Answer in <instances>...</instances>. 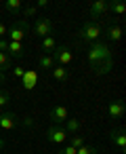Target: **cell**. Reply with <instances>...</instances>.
<instances>
[{
  "mask_svg": "<svg viewBox=\"0 0 126 154\" xmlns=\"http://www.w3.org/2000/svg\"><path fill=\"white\" fill-rule=\"evenodd\" d=\"M0 15H2V11H0Z\"/></svg>",
  "mask_w": 126,
  "mask_h": 154,
  "instance_id": "836d02e7",
  "label": "cell"
},
{
  "mask_svg": "<svg viewBox=\"0 0 126 154\" xmlns=\"http://www.w3.org/2000/svg\"><path fill=\"white\" fill-rule=\"evenodd\" d=\"M7 55L11 57V61H13V59H23V57H25V47H23L21 42H9Z\"/></svg>",
  "mask_w": 126,
  "mask_h": 154,
  "instance_id": "4fadbf2b",
  "label": "cell"
},
{
  "mask_svg": "<svg viewBox=\"0 0 126 154\" xmlns=\"http://www.w3.org/2000/svg\"><path fill=\"white\" fill-rule=\"evenodd\" d=\"M124 112H126V103H124V99H111L109 101V106H107V114H109V118L111 120H120L122 116H124Z\"/></svg>",
  "mask_w": 126,
  "mask_h": 154,
  "instance_id": "ba28073f",
  "label": "cell"
},
{
  "mask_svg": "<svg viewBox=\"0 0 126 154\" xmlns=\"http://www.w3.org/2000/svg\"><path fill=\"white\" fill-rule=\"evenodd\" d=\"M0 129H4V131H15L19 129V118L15 112L11 110H4L2 114H0Z\"/></svg>",
  "mask_w": 126,
  "mask_h": 154,
  "instance_id": "52a82bcc",
  "label": "cell"
},
{
  "mask_svg": "<svg viewBox=\"0 0 126 154\" xmlns=\"http://www.w3.org/2000/svg\"><path fill=\"white\" fill-rule=\"evenodd\" d=\"M101 36H103V28L99 26V21H86V23H82L80 26V30H78V38L82 40V42H86V45H92V42H97V40H101Z\"/></svg>",
  "mask_w": 126,
  "mask_h": 154,
  "instance_id": "7a4b0ae2",
  "label": "cell"
},
{
  "mask_svg": "<svg viewBox=\"0 0 126 154\" xmlns=\"http://www.w3.org/2000/svg\"><path fill=\"white\" fill-rule=\"evenodd\" d=\"M53 59H55V66H69L74 61V51L69 45H57L55 51H53Z\"/></svg>",
  "mask_w": 126,
  "mask_h": 154,
  "instance_id": "277c9868",
  "label": "cell"
},
{
  "mask_svg": "<svg viewBox=\"0 0 126 154\" xmlns=\"http://www.w3.org/2000/svg\"><path fill=\"white\" fill-rule=\"evenodd\" d=\"M38 66H40L44 72L53 70V68H55V59H53V55H44V53H42V55L38 57Z\"/></svg>",
  "mask_w": 126,
  "mask_h": 154,
  "instance_id": "ac0fdd59",
  "label": "cell"
},
{
  "mask_svg": "<svg viewBox=\"0 0 126 154\" xmlns=\"http://www.w3.org/2000/svg\"><path fill=\"white\" fill-rule=\"evenodd\" d=\"M122 34H124V30H122V26H120V23H111V26L107 28V32H105L107 40H109V42H113V45L122 40Z\"/></svg>",
  "mask_w": 126,
  "mask_h": 154,
  "instance_id": "5bb4252c",
  "label": "cell"
},
{
  "mask_svg": "<svg viewBox=\"0 0 126 154\" xmlns=\"http://www.w3.org/2000/svg\"><path fill=\"white\" fill-rule=\"evenodd\" d=\"M67 143L78 150L80 146H84V137H82V135H69V137H67Z\"/></svg>",
  "mask_w": 126,
  "mask_h": 154,
  "instance_id": "603a6c76",
  "label": "cell"
},
{
  "mask_svg": "<svg viewBox=\"0 0 126 154\" xmlns=\"http://www.w3.org/2000/svg\"><path fill=\"white\" fill-rule=\"evenodd\" d=\"M51 72H53V78L59 80V82H65V80L69 78V72H67V68H63V66H55Z\"/></svg>",
  "mask_w": 126,
  "mask_h": 154,
  "instance_id": "d6986e66",
  "label": "cell"
},
{
  "mask_svg": "<svg viewBox=\"0 0 126 154\" xmlns=\"http://www.w3.org/2000/svg\"><path fill=\"white\" fill-rule=\"evenodd\" d=\"M59 42H57V38L55 36H46V38H42V42H40V49L44 51V55H53V51H55V47H57Z\"/></svg>",
  "mask_w": 126,
  "mask_h": 154,
  "instance_id": "2e32d148",
  "label": "cell"
},
{
  "mask_svg": "<svg viewBox=\"0 0 126 154\" xmlns=\"http://www.w3.org/2000/svg\"><path fill=\"white\" fill-rule=\"evenodd\" d=\"M109 139H111V143H113V146H118V150H120V152H124V150H126V131H124L122 127L111 129V131H109Z\"/></svg>",
  "mask_w": 126,
  "mask_h": 154,
  "instance_id": "8fae6325",
  "label": "cell"
},
{
  "mask_svg": "<svg viewBox=\"0 0 126 154\" xmlns=\"http://www.w3.org/2000/svg\"><path fill=\"white\" fill-rule=\"evenodd\" d=\"M28 28H30V21H25V19L13 21V26H9V32H7L9 42H21L23 45L28 38Z\"/></svg>",
  "mask_w": 126,
  "mask_h": 154,
  "instance_id": "3957f363",
  "label": "cell"
},
{
  "mask_svg": "<svg viewBox=\"0 0 126 154\" xmlns=\"http://www.w3.org/2000/svg\"><path fill=\"white\" fill-rule=\"evenodd\" d=\"M107 11H109L107 0H95V2L90 5V21H99Z\"/></svg>",
  "mask_w": 126,
  "mask_h": 154,
  "instance_id": "9c48e42d",
  "label": "cell"
},
{
  "mask_svg": "<svg viewBox=\"0 0 126 154\" xmlns=\"http://www.w3.org/2000/svg\"><path fill=\"white\" fill-rule=\"evenodd\" d=\"M76 154H99V150H97L95 146H86V143H84V146H80V148L76 150Z\"/></svg>",
  "mask_w": 126,
  "mask_h": 154,
  "instance_id": "d4e9b609",
  "label": "cell"
},
{
  "mask_svg": "<svg viewBox=\"0 0 126 154\" xmlns=\"http://www.w3.org/2000/svg\"><path fill=\"white\" fill-rule=\"evenodd\" d=\"M11 106V95L7 93V91H2V89H0V108H2V110H7Z\"/></svg>",
  "mask_w": 126,
  "mask_h": 154,
  "instance_id": "cb8c5ba5",
  "label": "cell"
},
{
  "mask_svg": "<svg viewBox=\"0 0 126 154\" xmlns=\"http://www.w3.org/2000/svg\"><path fill=\"white\" fill-rule=\"evenodd\" d=\"M32 32L38 36V38H46V36H53L55 28H53V21L48 17H40L36 19V23L32 26Z\"/></svg>",
  "mask_w": 126,
  "mask_h": 154,
  "instance_id": "5b68a950",
  "label": "cell"
},
{
  "mask_svg": "<svg viewBox=\"0 0 126 154\" xmlns=\"http://www.w3.org/2000/svg\"><path fill=\"white\" fill-rule=\"evenodd\" d=\"M7 32H9V26H4L2 21H0V38H4V36H7Z\"/></svg>",
  "mask_w": 126,
  "mask_h": 154,
  "instance_id": "83f0119b",
  "label": "cell"
},
{
  "mask_svg": "<svg viewBox=\"0 0 126 154\" xmlns=\"http://www.w3.org/2000/svg\"><path fill=\"white\" fill-rule=\"evenodd\" d=\"M21 13H23V19H25V21H30L32 17H36V15H38V9H36V5H23Z\"/></svg>",
  "mask_w": 126,
  "mask_h": 154,
  "instance_id": "44dd1931",
  "label": "cell"
},
{
  "mask_svg": "<svg viewBox=\"0 0 126 154\" xmlns=\"http://www.w3.org/2000/svg\"><path fill=\"white\" fill-rule=\"evenodd\" d=\"M23 127H25V129H28V127H34V118H30V116L23 118Z\"/></svg>",
  "mask_w": 126,
  "mask_h": 154,
  "instance_id": "4dcf8cb0",
  "label": "cell"
},
{
  "mask_svg": "<svg viewBox=\"0 0 126 154\" xmlns=\"http://www.w3.org/2000/svg\"><path fill=\"white\" fill-rule=\"evenodd\" d=\"M7 47H9V40L0 38V51H2V53H7Z\"/></svg>",
  "mask_w": 126,
  "mask_h": 154,
  "instance_id": "f1b7e54d",
  "label": "cell"
},
{
  "mask_svg": "<svg viewBox=\"0 0 126 154\" xmlns=\"http://www.w3.org/2000/svg\"><path fill=\"white\" fill-rule=\"evenodd\" d=\"M57 154H76V148L67 143V146H63V148H61V150H59Z\"/></svg>",
  "mask_w": 126,
  "mask_h": 154,
  "instance_id": "4316f807",
  "label": "cell"
},
{
  "mask_svg": "<svg viewBox=\"0 0 126 154\" xmlns=\"http://www.w3.org/2000/svg\"><path fill=\"white\" fill-rule=\"evenodd\" d=\"M48 7V0H38L36 2V9H46Z\"/></svg>",
  "mask_w": 126,
  "mask_h": 154,
  "instance_id": "f546056e",
  "label": "cell"
},
{
  "mask_svg": "<svg viewBox=\"0 0 126 154\" xmlns=\"http://www.w3.org/2000/svg\"><path fill=\"white\" fill-rule=\"evenodd\" d=\"M86 61L95 74L103 76V74L111 72V68H113V53H111L109 45H105L103 40H97V42L88 45Z\"/></svg>",
  "mask_w": 126,
  "mask_h": 154,
  "instance_id": "6da1fadb",
  "label": "cell"
},
{
  "mask_svg": "<svg viewBox=\"0 0 126 154\" xmlns=\"http://www.w3.org/2000/svg\"><path fill=\"white\" fill-rule=\"evenodd\" d=\"M36 85H38V72H36V70H25V74H23V78H21L23 91L32 93V91L36 89Z\"/></svg>",
  "mask_w": 126,
  "mask_h": 154,
  "instance_id": "7c38bea8",
  "label": "cell"
},
{
  "mask_svg": "<svg viewBox=\"0 0 126 154\" xmlns=\"http://www.w3.org/2000/svg\"><path fill=\"white\" fill-rule=\"evenodd\" d=\"M48 116H51L53 125H63V122L69 118V110H67L65 106H53L51 112H48Z\"/></svg>",
  "mask_w": 126,
  "mask_h": 154,
  "instance_id": "30bf717a",
  "label": "cell"
},
{
  "mask_svg": "<svg viewBox=\"0 0 126 154\" xmlns=\"http://www.w3.org/2000/svg\"><path fill=\"white\" fill-rule=\"evenodd\" d=\"M4 80H7V78H4V74H0V85H2Z\"/></svg>",
  "mask_w": 126,
  "mask_h": 154,
  "instance_id": "d6a6232c",
  "label": "cell"
},
{
  "mask_svg": "<svg viewBox=\"0 0 126 154\" xmlns=\"http://www.w3.org/2000/svg\"><path fill=\"white\" fill-rule=\"evenodd\" d=\"M23 74H25V68H23V66H15V68H13V76H15V80H21Z\"/></svg>",
  "mask_w": 126,
  "mask_h": 154,
  "instance_id": "484cf974",
  "label": "cell"
},
{
  "mask_svg": "<svg viewBox=\"0 0 126 154\" xmlns=\"http://www.w3.org/2000/svg\"><path fill=\"white\" fill-rule=\"evenodd\" d=\"M2 7H4L11 15H17V13H21V9H23V2H21V0H7Z\"/></svg>",
  "mask_w": 126,
  "mask_h": 154,
  "instance_id": "e0dca14e",
  "label": "cell"
},
{
  "mask_svg": "<svg viewBox=\"0 0 126 154\" xmlns=\"http://www.w3.org/2000/svg\"><path fill=\"white\" fill-rule=\"evenodd\" d=\"M2 150H4V139L0 137V152H2Z\"/></svg>",
  "mask_w": 126,
  "mask_h": 154,
  "instance_id": "1f68e13d",
  "label": "cell"
},
{
  "mask_svg": "<svg viewBox=\"0 0 126 154\" xmlns=\"http://www.w3.org/2000/svg\"><path fill=\"white\" fill-rule=\"evenodd\" d=\"M63 129H65V133H67V135H78V133H80V129H82V122H80V118L69 116V118L63 122Z\"/></svg>",
  "mask_w": 126,
  "mask_h": 154,
  "instance_id": "9a60e30c",
  "label": "cell"
},
{
  "mask_svg": "<svg viewBox=\"0 0 126 154\" xmlns=\"http://www.w3.org/2000/svg\"><path fill=\"white\" fill-rule=\"evenodd\" d=\"M67 137L69 135L65 133L63 125H51L46 129V141H51V143H65Z\"/></svg>",
  "mask_w": 126,
  "mask_h": 154,
  "instance_id": "8992f818",
  "label": "cell"
},
{
  "mask_svg": "<svg viewBox=\"0 0 126 154\" xmlns=\"http://www.w3.org/2000/svg\"><path fill=\"white\" fill-rule=\"evenodd\" d=\"M11 66H13L11 57H9L7 53H2V51H0V74H4V72H7Z\"/></svg>",
  "mask_w": 126,
  "mask_h": 154,
  "instance_id": "7402d4cb",
  "label": "cell"
},
{
  "mask_svg": "<svg viewBox=\"0 0 126 154\" xmlns=\"http://www.w3.org/2000/svg\"><path fill=\"white\" fill-rule=\"evenodd\" d=\"M109 11H113L116 15H124L126 13V2H124V0H111V2H109Z\"/></svg>",
  "mask_w": 126,
  "mask_h": 154,
  "instance_id": "ffe728a7",
  "label": "cell"
}]
</instances>
